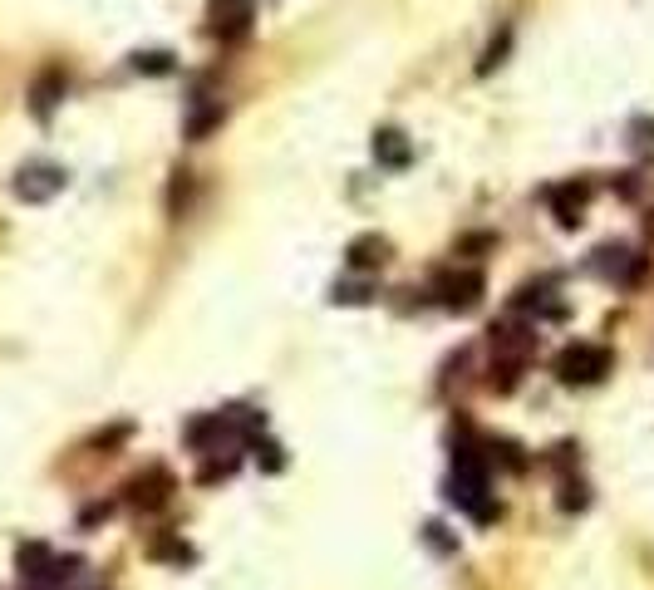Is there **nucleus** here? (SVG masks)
Here are the masks:
<instances>
[{
	"mask_svg": "<svg viewBox=\"0 0 654 590\" xmlns=\"http://www.w3.org/2000/svg\"><path fill=\"white\" fill-rule=\"evenodd\" d=\"M123 492H128V507H138V512H158V507L173 497V472L153 463L148 472L128 477V487H123Z\"/></svg>",
	"mask_w": 654,
	"mask_h": 590,
	"instance_id": "nucleus-3",
	"label": "nucleus"
},
{
	"mask_svg": "<svg viewBox=\"0 0 654 590\" xmlns=\"http://www.w3.org/2000/svg\"><path fill=\"white\" fill-rule=\"evenodd\" d=\"M237 472V458H227V463H207L202 468V482H217V477H232Z\"/></svg>",
	"mask_w": 654,
	"mask_h": 590,
	"instance_id": "nucleus-22",
	"label": "nucleus"
},
{
	"mask_svg": "<svg viewBox=\"0 0 654 590\" xmlns=\"http://www.w3.org/2000/svg\"><path fill=\"white\" fill-rule=\"evenodd\" d=\"M374 163H379V168H394V173L409 168V163H414L409 138H404L399 128H379V133H374Z\"/></svg>",
	"mask_w": 654,
	"mask_h": 590,
	"instance_id": "nucleus-9",
	"label": "nucleus"
},
{
	"mask_svg": "<svg viewBox=\"0 0 654 590\" xmlns=\"http://www.w3.org/2000/svg\"><path fill=\"white\" fill-rule=\"evenodd\" d=\"M50 561H55V556H50V546H45V541H25V546H20V576H30L35 586L45 581Z\"/></svg>",
	"mask_w": 654,
	"mask_h": 590,
	"instance_id": "nucleus-11",
	"label": "nucleus"
},
{
	"mask_svg": "<svg viewBox=\"0 0 654 590\" xmlns=\"http://www.w3.org/2000/svg\"><path fill=\"white\" fill-rule=\"evenodd\" d=\"M251 448H256V463H261L266 472L286 468V448H281V443H271V438H251Z\"/></svg>",
	"mask_w": 654,
	"mask_h": 590,
	"instance_id": "nucleus-18",
	"label": "nucleus"
},
{
	"mask_svg": "<svg viewBox=\"0 0 654 590\" xmlns=\"http://www.w3.org/2000/svg\"><path fill=\"white\" fill-rule=\"evenodd\" d=\"M517 379H522V359H497V364H492V379H487V389H497V394H512V389H517Z\"/></svg>",
	"mask_w": 654,
	"mask_h": 590,
	"instance_id": "nucleus-15",
	"label": "nucleus"
},
{
	"mask_svg": "<svg viewBox=\"0 0 654 590\" xmlns=\"http://www.w3.org/2000/svg\"><path fill=\"white\" fill-rule=\"evenodd\" d=\"M109 512H114V507H109V502H99V507H89V512L79 517V527H99V522H104Z\"/></svg>",
	"mask_w": 654,
	"mask_h": 590,
	"instance_id": "nucleus-23",
	"label": "nucleus"
},
{
	"mask_svg": "<svg viewBox=\"0 0 654 590\" xmlns=\"http://www.w3.org/2000/svg\"><path fill=\"white\" fill-rule=\"evenodd\" d=\"M551 369L561 384H600L610 374V350L605 345H566Z\"/></svg>",
	"mask_w": 654,
	"mask_h": 590,
	"instance_id": "nucleus-1",
	"label": "nucleus"
},
{
	"mask_svg": "<svg viewBox=\"0 0 654 590\" xmlns=\"http://www.w3.org/2000/svg\"><path fill=\"white\" fill-rule=\"evenodd\" d=\"M507 50H512V25H502L497 35H492V45L482 50V64H477V74H492L502 59H507Z\"/></svg>",
	"mask_w": 654,
	"mask_h": 590,
	"instance_id": "nucleus-16",
	"label": "nucleus"
},
{
	"mask_svg": "<svg viewBox=\"0 0 654 590\" xmlns=\"http://www.w3.org/2000/svg\"><path fill=\"white\" fill-rule=\"evenodd\" d=\"M207 10H212V35L217 40H241L246 30H251V20H256V10H251V0H207Z\"/></svg>",
	"mask_w": 654,
	"mask_h": 590,
	"instance_id": "nucleus-5",
	"label": "nucleus"
},
{
	"mask_svg": "<svg viewBox=\"0 0 654 590\" xmlns=\"http://www.w3.org/2000/svg\"><path fill=\"white\" fill-rule=\"evenodd\" d=\"M173 69H178V59L168 50H138L133 55V74H153L158 79V74H173Z\"/></svg>",
	"mask_w": 654,
	"mask_h": 590,
	"instance_id": "nucleus-14",
	"label": "nucleus"
},
{
	"mask_svg": "<svg viewBox=\"0 0 654 590\" xmlns=\"http://www.w3.org/2000/svg\"><path fill=\"white\" fill-rule=\"evenodd\" d=\"M389 261V241L379 232H364V236H355L350 246H345V266L350 271H359V276H369V271H379Z\"/></svg>",
	"mask_w": 654,
	"mask_h": 590,
	"instance_id": "nucleus-8",
	"label": "nucleus"
},
{
	"mask_svg": "<svg viewBox=\"0 0 654 590\" xmlns=\"http://www.w3.org/2000/svg\"><path fill=\"white\" fill-rule=\"evenodd\" d=\"M428 531V541H433V546H438V551H453V541H448V536H443V527H438V522H433V527H423Z\"/></svg>",
	"mask_w": 654,
	"mask_h": 590,
	"instance_id": "nucleus-24",
	"label": "nucleus"
},
{
	"mask_svg": "<svg viewBox=\"0 0 654 590\" xmlns=\"http://www.w3.org/2000/svg\"><path fill=\"white\" fill-rule=\"evenodd\" d=\"M630 133H635L630 143H635L640 153H654V118H635V123H630Z\"/></svg>",
	"mask_w": 654,
	"mask_h": 590,
	"instance_id": "nucleus-19",
	"label": "nucleus"
},
{
	"mask_svg": "<svg viewBox=\"0 0 654 590\" xmlns=\"http://www.w3.org/2000/svg\"><path fill=\"white\" fill-rule=\"evenodd\" d=\"M64 89H69V74H64L60 64L40 69V79L30 84V109H35V118H50V114H55V104L64 99Z\"/></svg>",
	"mask_w": 654,
	"mask_h": 590,
	"instance_id": "nucleus-7",
	"label": "nucleus"
},
{
	"mask_svg": "<svg viewBox=\"0 0 654 590\" xmlns=\"http://www.w3.org/2000/svg\"><path fill=\"white\" fill-rule=\"evenodd\" d=\"M369 286H335V305H364Z\"/></svg>",
	"mask_w": 654,
	"mask_h": 590,
	"instance_id": "nucleus-21",
	"label": "nucleus"
},
{
	"mask_svg": "<svg viewBox=\"0 0 654 590\" xmlns=\"http://www.w3.org/2000/svg\"><path fill=\"white\" fill-rule=\"evenodd\" d=\"M586 502H591V497H586L581 482H566V487H561V512H581Z\"/></svg>",
	"mask_w": 654,
	"mask_h": 590,
	"instance_id": "nucleus-20",
	"label": "nucleus"
},
{
	"mask_svg": "<svg viewBox=\"0 0 654 590\" xmlns=\"http://www.w3.org/2000/svg\"><path fill=\"white\" fill-rule=\"evenodd\" d=\"M650 236H654V212H650Z\"/></svg>",
	"mask_w": 654,
	"mask_h": 590,
	"instance_id": "nucleus-25",
	"label": "nucleus"
},
{
	"mask_svg": "<svg viewBox=\"0 0 654 590\" xmlns=\"http://www.w3.org/2000/svg\"><path fill=\"white\" fill-rule=\"evenodd\" d=\"M492 458H497L502 468L527 472V453H522V443H512V438H492Z\"/></svg>",
	"mask_w": 654,
	"mask_h": 590,
	"instance_id": "nucleus-17",
	"label": "nucleus"
},
{
	"mask_svg": "<svg viewBox=\"0 0 654 590\" xmlns=\"http://www.w3.org/2000/svg\"><path fill=\"white\" fill-rule=\"evenodd\" d=\"M482 291H487V281H482V271H473V266H458V271H438V281H433V295H438V305H443V310H458V315L477 310Z\"/></svg>",
	"mask_w": 654,
	"mask_h": 590,
	"instance_id": "nucleus-2",
	"label": "nucleus"
},
{
	"mask_svg": "<svg viewBox=\"0 0 654 590\" xmlns=\"http://www.w3.org/2000/svg\"><path fill=\"white\" fill-rule=\"evenodd\" d=\"M586 202H591V187H586V182H561V187H551V217H556L566 232L581 227Z\"/></svg>",
	"mask_w": 654,
	"mask_h": 590,
	"instance_id": "nucleus-6",
	"label": "nucleus"
},
{
	"mask_svg": "<svg viewBox=\"0 0 654 590\" xmlns=\"http://www.w3.org/2000/svg\"><path fill=\"white\" fill-rule=\"evenodd\" d=\"M227 433H232V418H227V413H207V418H192V423H187V443H192V448H207L212 438H227Z\"/></svg>",
	"mask_w": 654,
	"mask_h": 590,
	"instance_id": "nucleus-10",
	"label": "nucleus"
},
{
	"mask_svg": "<svg viewBox=\"0 0 654 590\" xmlns=\"http://www.w3.org/2000/svg\"><path fill=\"white\" fill-rule=\"evenodd\" d=\"M148 556H153V561H173V566H192V561H197V551H192L182 536H158V541L148 546Z\"/></svg>",
	"mask_w": 654,
	"mask_h": 590,
	"instance_id": "nucleus-12",
	"label": "nucleus"
},
{
	"mask_svg": "<svg viewBox=\"0 0 654 590\" xmlns=\"http://www.w3.org/2000/svg\"><path fill=\"white\" fill-rule=\"evenodd\" d=\"M64 168L55 163H25L20 173H15V197L20 202H50L55 192H64Z\"/></svg>",
	"mask_w": 654,
	"mask_h": 590,
	"instance_id": "nucleus-4",
	"label": "nucleus"
},
{
	"mask_svg": "<svg viewBox=\"0 0 654 590\" xmlns=\"http://www.w3.org/2000/svg\"><path fill=\"white\" fill-rule=\"evenodd\" d=\"M222 118H227L222 99H217V104H202V109H192V118H187V138H207L212 128H222Z\"/></svg>",
	"mask_w": 654,
	"mask_h": 590,
	"instance_id": "nucleus-13",
	"label": "nucleus"
}]
</instances>
